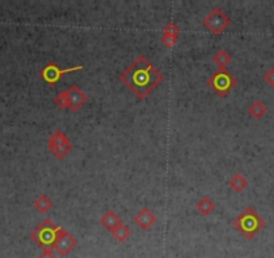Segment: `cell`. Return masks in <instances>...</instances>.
<instances>
[{
  "label": "cell",
  "mask_w": 274,
  "mask_h": 258,
  "mask_svg": "<svg viewBox=\"0 0 274 258\" xmlns=\"http://www.w3.org/2000/svg\"><path fill=\"white\" fill-rule=\"evenodd\" d=\"M195 207H197L198 213L207 217V215H210V214L215 210V203H214L209 197H203L202 199H199V201L197 202Z\"/></svg>",
  "instance_id": "obj_13"
},
{
  "label": "cell",
  "mask_w": 274,
  "mask_h": 258,
  "mask_svg": "<svg viewBox=\"0 0 274 258\" xmlns=\"http://www.w3.org/2000/svg\"><path fill=\"white\" fill-rule=\"evenodd\" d=\"M63 227L55 225L51 219H45L37 229L34 230L30 238L41 247L43 251L45 250H54V245L57 241L58 235L61 233Z\"/></svg>",
  "instance_id": "obj_3"
},
{
  "label": "cell",
  "mask_w": 274,
  "mask_h": 258,
  "mask_svg": "<svg viewBox=\"0 0 274 258\" xmlns=\"http://www.w3.org/2000/svg\"><path fill=\"white\" fill-rule=\"evenodd\" d=\"M180 29L176 26V23L169 22L168 25L164 26L163 31H161V37L165 38H179Z\"/></svg>",
  "instance_id": "obj_18"
},
{
  "label": "cell",
  "mask_w": 274,
  "mask_h": 258,
  "mask_svg": "<svg viewBox=\"0 0 274 258\" xmlns=\"http://www.w3.org/2000/svg\"><path fill=\"white\" fill-rule=\"evenodd\" d=\"M67 95H69V109L73 113L79 111V108L87 103V96L77 85L70 86L67 89Z\"/></svg>",
  "instance_id": "obj_9"
},
{
  "label": "cell",
  "mask_w": 274,
  "mask_h": 258,
  "mask_svg": "<svg viewBox=\"0 0 274 258\" xmlns=\"http://www.w3.org/2000/svg\"><path fill=\"white\" fill-rule=\"evenodd\" d=\"M82 69H83V66L82 65L73 66V67H67V69H61L55 62L51 61L41 70V77L43 78L47 83L54 85V83H57V82L59 81L65 74L71 73V71H78V70H82Z\"/></svg>",
  "instance_id": "obj_7"
},
{
  "label": "cell",
  "mask_w": 274,
  "mask_h": 258,
  "mask_svg": "<svg viewBox=\"0 0 274 258\" xmlns=\"http://www.w3.org/2000/svg\"><path fill=\"white\" fill-rule=\"evenodd\" d=\"M207 85L217 93L219 97H226L229 95L234 86L237 85V78L231 75L227 70H219L218 69L213 75L207 78Z\"/></svg>",
  "instance_id": "obj_4"
},
{
  "label": "cell",
  "mask_w": 274,
  "mask_h": 258,
  "mask_svg": "<svg viewBox=\"0 0 274 258\" xmlns=\"http://www.w3.org/2000/svg\"><path fill=\"white\" fill-rule=\"evenodd\" d=\"M231 21L221 9H213L203 19V25L210 33L214 35H219L230 26Z\"/></svg>",
  "instance_id": "obj_6"
},
{
  "label": "cell",
  "mask_w": 274,
  "mask_h": 258,
  "mask_svg": "<svg viewBox=\"0 0 274 258\" xmlns=\"http://www.w3.org/2000/svg\"><path fill=\"white\" fill-rule=\"evenodd\" d=\"M38 258H58V257L53 253V250H45Z\"/></svg>",
  "instance_id": "obj_22"
},
{
  "label": "cell",
  "mask_w": 274,
  "mask_h": 258,
  "mask_svg": "<svg viewBox=\"0 0 274 258\" xmlns=\"http://www.w3.org/2000/svg\"><path fill=\"white\" fill-rule=\"evenodd\" d=\"M34 207H35L39 213L45 214L53 207V202L50 201L47 195L42 194L41 197H38V199H35V202H34Z\"/></svg>",
  "instance_id": "obj_17"
},
{
  "label": "cell",
  "mask_w": 274,
  "mask_h": 258,
  "mask_svg": "<svg viewBox=\"0 0 274 258\" xmlns=\"http://www.w3.org/2000/svg\"><path fill=\"white\" fill-rule=\"evenodd\" d=\"M163 79V74L144 55H139L120 75V81L140 100L145 99Z\"/></svg>",
  "instance_id": "obj_1"
},
{
  "label": "cell",
  "mask_w": 274,
  "mask_h": 258,
  "mask_svg": "<svg viewBox=\"0 0 274 258\" xmlns=\"http://www.w3.org/2000/svg\"><path fill=\"white\" fill-rule=\"evenodd\" d=\"M100 223L103 226L104 229H107L108 231H113V230L117 227L119 225H121V218L117 215V214L113 211V210H108L107 213L104 214L101 219H100Z\"/></svg>",
  "instance_id": "obj_11"
},
{
  "label": "cell",
  "mask_w": 274,
  "mask_h": 258,
  "mask_svg": "<svg viewBox=\"0 0 274 258\" xmlns=\"http://www.w3.org/2000/svg\"><path fill=\"white\" fill-rule=\"evenodd\" d=\"M213 61L215 62V65H218L219 70H225L226 66L231 62V55L226 50H219L213 57Z\"/></svg>",
  "instance_id": "obj_15"
},
{
  "label": "cell",
  "mask_w": 274,
  "mask_h": 258,
  "mask_svg": "<svg viewBox=\"0 0 274 258\" xmlns=\"http://www.w3.org/2000/svg\"><path fill=\"white\" fill-rule=\"evenodd\" d=\"M247 112H249V115L253 117V119H262L263 116L266 115V112H267V108L261 103V101H254L249 108H247Z\"/></svg>",
  "instance_id": "obj_14"
},
{
  "label": "cell",
  "mask_w": 274,
  "mask_h": 258,
  "mask_svg": "<svg viewBox=\"0 0 274 258\" xmlns=\"http://www.w3.org/2000/svg\"><path fill=\"white\" fill-rule=\"evenodd\" d=\"M133 221H135L136 225L139 226L141 230H148L151 229L152 226L156 223V215L149 209L143 207L139 213L136 214Z\"/></svg>",
  "instance_id": "obj_10"
},
{
  "label": "cell",
  "mask_w": 274,
  "mask_h": 258,
  "mask_svg": "<svg viewBox=\"0 0 274 258\" xmlns=\"http://www.w3.org/2000/svg\"><path fill=\"white\" fill-rule=\"evenodd\" d=\"M54 104L61 109H69V95L67 91L59 92L55 97H54Z\"/></svg>",
  "instance_id": "obj_19"
},
{
  "label": "cell",
  "mask_w": 274,
  "mask_h": 258,
  "mask_svg": "<svg viewBox=\"0 0 274 258\" xmlns=\"http://www.w3.org/2000/svg\"><path fill=\"white\" fill-rule=\"evenodd\" d=\"M77 243L78 242L77 239H75V237H73L69 231H66V230L63 229L61 233H59V235H58L57 241H55L54 250L57 251L58 255L66 257V255L77 246Z\"/></svg>",
  "instance_id": "obj_8"
},
{
  "label": "cell",
  "mask_w": 274,
  "mask_h": 258,
  "mask_svg": "<svg viewBox=\"0 0 274 258\" xmlns=\"http://www.w3.org/2000/svg\"><path fill=\"white\" fill-rule=\"evenodd\" d=\"M177 39H179V38H165V37L160 38L161 43H163L167 49H172V47L177 43Z\"/></svg>",
  "instance_id": "obj_21"
},
{
  "label": "cell",
  "mask_w": 274,
  "mask_h": 258,
  "mask_svg": "<svg viewBox=\"0 0 274 258\" xmlns=\"http://www.w3.org/2000/svg\"><path fill=\"white\" fill-rule=\"evenodd\" d=\"M263 79H265V82L267 85L274 88V67H270V69L266 71L265 75H263Z\"/></svg>",
  "instance_id": "obj_20"
},
{
  "label": "cell",
  "mask_w": 274,
  "mask_h": 258,
  "mask_svg": "<svg viewBox=\"0 0 274 258\" xmlns=\"http://www.w3.org/2000/svg\"><path fill=\"white\" fill-rule=\"evenodd\" d=\"M229 185L230 187H231V190H234L235 193L239 194L247 187L249 182H247V179L242 175L241 172H237V174H234L233 177H231V179L229 181Z\"/></svg>",
  "instance_id": "obj_12"
},
{
  "label": "cell",
  "mask_w": 274,
  "mask_h": 258,
  "mask_svg": "<svg viewBox=\"0 0 274 258\" xmlns=\"http://www.w3.org/2000/svg\"><path fill=\"white\" fill-rule=\"evenodd\" d=\"M111 234L112 237L115 238L117 242H124L131 237V229H129L128 226L124 225V223H121V225L117 226L113 231H111Z\"/></svg>",
  "instance_id": "obj_16"
},
{
  "label": "cell",
  "mask_w": 274,
  "mask_h": 258,
  "mask_svg": "<svg viewBox=\"0 0 274 258\" xmlns=\"http://www.w3.org/2000/svg\"><path fill=\"white\" fill-rule=\"evenodd\" d=\"M231 225L235 230L246 238V239H253L259 231L266 226L265 219L249 206L242 211L237 218H234Z\"/></svg>",
  "instance_id": "obj_2"
},
{
  "label": "cell",
  "mask_w": 274,
  "mask_h": 258,
  "mask_svg": "<svg viewBox=\"0 0 274 258\" xmlns=\"http://www.w3.org/2000/svg\"><path fill=\"white\" fill-rule=\"evenodd\" d=\"M47 148H49L51 155L62 160L65 159L66 156L70 153V151L73 149V144L70 143L69 137L65 135V132H62L61 129H55L49 137Z\"/></svg>",
  "instance_id": "obj_5"
}]
</instances>
